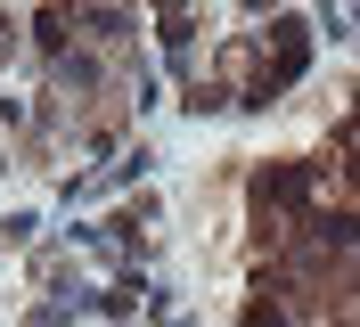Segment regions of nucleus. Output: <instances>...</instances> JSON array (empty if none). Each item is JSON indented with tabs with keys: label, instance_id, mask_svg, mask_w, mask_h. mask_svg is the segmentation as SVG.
<instances>
[{
	"label": "nucleus",
	"instance_id": "obj_1",
	"mask_svg": "<svg viewBox=\"0 0 360 327\" xmlns=\"http://www.w3.org/2000/svg\"><path fill=\"white\" fill-rule=\"evenodd\" d=\"M311 196V172L303 164H270V172H254V205H303Z\"/></svg>",
	"mask_w": 360,
	"mask_h": 327
},
{
	"label": "nucleus",
	"instance_id": "obj_2",
	"mask_svg": "<svg viewBox=\"0 0 360 327\" xmlns=\"http://www.w3.org/2000/svg\"><path fill=\"white\" fill-rule=\"evenodd\" d=\"M311 238H319V245H352V238H360V221H352V213H319V221H311Z\"/></svg>",
	"mask_w": 360,
	"mask_h": 327
},
{
	"label": "nucleus",
	"instance_id": "obj_3",
	"mask_svg": "<svg viewBox=\"0 0 360 327\" xmlns=\"http://www.w3.org/2000/svg\"><path fill=\"white\" fill-rule=\"evenodd\" d=\"M246 327H287V303H270V295H262V303H246Z\"/></svg>",
	"mask_w": 360,
	"mask_h": 327
}]
</instances>
